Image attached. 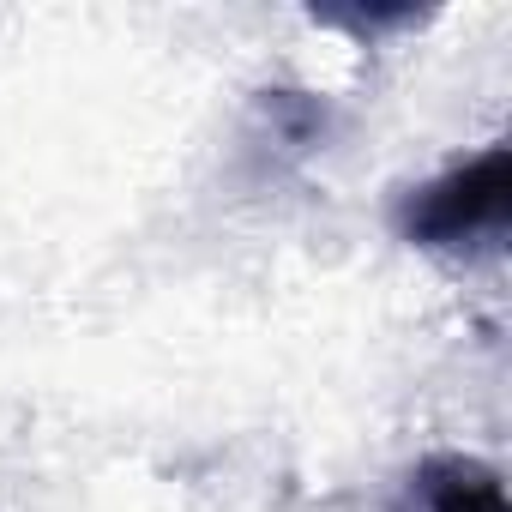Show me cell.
<instances>
[{"label":"cell","instance_id":"cell-2","mask_svg":"<svg viewBox=\"0 0 512 512\" xmlns=\"http://www.w3.org/2000/svg\"><path fill=\"white\" fill-rule=\"evenodd\" d=\"M392 512H506V482L470 452H428L404 476Z\"/></svg>","mask_w":512,"mask_h":512},{"label":"cell","instance_id":"cell-1","mask_svg":"<svg viewBox=\"0 0 512 512\" xmlns=\"http://www.w3.org/2000/svg\"><path fill=\"white\" fill-rule=\"evenodd\" d=\"M506 145H488L398 199V235L428 253L494 247L506 235Z\"/></svg>","mask_w":512,"mask_h":512}]
</instances>
